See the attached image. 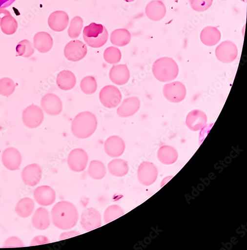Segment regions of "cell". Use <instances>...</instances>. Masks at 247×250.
Here are the masks:
<instances>
[{
    "instance_id": "obj_1",
    "label": "cell",
    "mask_w": 247,
    "mask_h": 250,
    "mask_svg": "<svg viewBox=\"0 0 247 250\" xmlns=\"http://www.w3.org/2000/svg\"><path fill=\"white\" fill-rule=\"evenodd\" d=\"M51 215L53 225L62 230L73 228L79 220L77 208L73 203L67 201L57 203L52 209Z\"/></svg>"
},
{
    "instance_id": "obj_2",
    "label": "cell",
    "mask_w": 247,
    "mask_h": 250,
    "mask_svg": "<svg viewBox=\"0 0 247 250\" xmlns=\"http://www.w3.org/2000/svg\"><path fill=\"white\" fill-rule=\"evenodd\" d=\"M98 127L96 115L89 111L77 114L71 123V129L73 135L80 139L89 138L94 134Z\"/></svg>"
},
{
    "instance_id": "obj_3",
    "label": "cell",
    "mask_w": 247,
    "mask_h": 250,
    "mask_svg": "<svg viewBox=\"0 0 247 250\" xmlns=\"http://www.w3.org/2000/svg\"><path fill=\"white\" fill-rule=\"evenodd\" d=\"M155 78L161 82H168L175 80L179 72V66L175 61L169 57H162L155 61L152 66Z\"/></svg>"
},
{
    "instance_id": "obj_4",
    "label": "cell",
    "mask_w": 247,
    "mask_h": 250,
    "mask_svg": "<svg viewBox=\"0 0 247 250\" xmlns=\"http://www.w3.org/2000/svg\"><path fill=\"white\" fill-rule=\"evenodd\" d=\"M83 36L85 42L88 46L93 48H99L106 44L109 34L104 26L91 23L84 28Z\"/></svg>"
},
{
    "instance_id": "obj_5",
    "label": "cell",
    "mask_w": 247,
    "mask_h": 250,
    "mask_svg": "<svg viewBox=\"0 0 247 250\" xmlns=\"http://www.w3.org/2000/svg\"><path fill=\"white\" fill-rule=\"evenodd\" d=\"M99 99L102 105L108 109H113L120 104L122 95L117 87L114 85H107L101 90Z\"/></svg>"
},
{
    "instance_id": "obj_6",
    "label": "cell",
    "mask_w": 247,
    "mask_h": 250,
    "mask_svg": "<svg viewBox=\"0 0 247 250\" xmlns=\"http://www.w3.org/2000/svg\"><path fill=\"white\" fill-rule=\"evenodd\" d=\"M165 98L173 103H179L186 98L187 90L182 83L173 82L165 85L163 88Z\"/></svg>"
},
{
    "instance_id": "obj_7",
    "label": "cell",
    "mask_w": 247,
    "mask_h": 250,
    "mask_svg": "<svg viewBox=\"0 0 247 250\" xmlns=\"http://www.w3.org/2000/svg\"><path fill=\"white\" fill-rule=\"evenodd\" d=\"M44 119L43 111L40 107L31 105L26 108L22 113L23 124L29 129H35L42 124Z\"/></svg>"
},
{
    "instance_id": "obj_8",
    "label": "cell",
    "mask_w": 247,
    "mask_h": 250,
    "mask_svg": "<svg viewBox=\"0 0 247 250\" xmlns=\"http://www.w3.org/2000/svg\"><path fill=\"white\" fill-rule=\"evenodd\" d=\"M158 176V169L153 163L144 161L139 166L137 177L142 185L149 186L153 184L156 181Z\"/></svg>"
},
{
    "instance_id": "obj_9",
    "label": "cell",
    "mask_w": 247,
    "mask_h": 250,
    "mask_svg": "<svg viewBox=\"0 0 247 250\" xmlns=\"http://www.w3.org/2000/svg\"><path fill=\"white\" fill-rule=\"evenodd\" d=\"M89 157L87 153L83 149L76 148L69 153L67 164L71 170L74 172L84 171L87 166Z\"/></svg>"
},
{
    "instance_id": "obj_10",
    "label": "cell",
    "mask_w": 247,
    "mask_h": 250,
    "mask_svg": "<svg viewBox=\"0 0 247 250\" xmlns=\"http://www.w3.org/2000/svg\"><path fill=\"white\" fill-rule=\"evenodd\" d=\"M80 225L83 230L89 232L102 226V217L99 211L93 208H87L81 215Z\"/></svg>"
},
{
    "instance_id": "obj_11",
    "label": "cell",
    "mask_w": 247,
    "mask_h": 250,
    "mask_svg": "<svg viewBox=\"0 0 247 250\" xmlns=\"http://www.w3.org/2000/svg\"><path fill=\"white\" fill-rule=\"evenodd\" d=\"M238 54L236 45L230 41H225L215 50L217 59L223 63L228 64L234 61Z\"/></svg>"
},
{
    "instance_id": "obj_12",
    "label": "cell",
    "mask_w": 247,
    "mask_h": 250,
    "mask_svg": "<svg viewBox=\"0 0 247 250\" xmlns=\"http://www.w3.org/2000/svg\"><path fill=\"white\" fill-rule=\"evenodd\" d=\"M86 45L80 40H72L65 47L64 54L65 58L71 62H78L83 59L87 54Z\"/></svg>"
},
{
    "instance_id": "obj_13",
    "label": "cell",
    "mask_w": 247,
    "mask_h": 250,
    "mask_svg": "<svg viewBox=\"0 0 247 250\" xmlns=\"http://www.w3.org/2000/svg\"><path fill=\"white\" fill-rule=\"evenodd\" d=\"M42 110L49 115L58 116L63 111V103L60 98L53 93L45 95L41 100Z\"/></svg>"
},
{
    "instance_id": "obj_14",
    "label": "cell",
    "mask_w": 247,
    "mask_h": 250,
    "mask_svg": "<svg viewBox=\"0 0 247 250\" xmlns=\"http://www.w3.org/2000/svg\"><path fill=\"white\" fill-rule=\"evenodd\" d=\"M104 147L105 151L108 156L112 158H118L124 153L126 144L122 138L114 135L106 139Z\"/></svg>"
},
{
    "instance_id": "obj_15",
    "label": "cell",
    "mask_w": 247,
    "mask_h": 250,
    "mask_svg": "<svg viewBox=\"0 0 247 250\" xmlns=\"http://www.w3.org/2000/svg\"><path fill=\"white\" fill-rule=\"evenodd\" d=\"M33 196L36 202L42 206L52 205L56 199L54 190L50 186L46 185L37 187L34 191Z\"/></svg>"
},
{
    "instance_id": "obj_16",
    "label": "cell",
    "mask_w": 247,
    "mask_h": 250,
    "mask_svg": "<svg viewBox=\"0 0 247 250\" xmlns=\"http://www.w3.org/2000/svg\"><path fill=\"white\" fill-rule=\"evenodd\" d=\"M2 162L5 167L9 170H17L22 163L21 154L14 147L8 148L2 153Z\"/></svg>"
},
{
    "instance_id": "obj_17",
    "label": "cell",
    "mask_w": 247,
    "mask_h": 250,
    "mask_svg": "<svg viewBox=\"0 0 247 250\" xmlns=\"http://www.w3.org/2000/svg\"><path fill=\"white\" fill-rule=\"evenodd\" d=\"M21 177L25 184L30 187L36 186L42 177V170L37 164L27 165L23 169Z\"/></svg>"
},
{
    "instance_id": "obj_18",
    "label": "cell",
    "mask_w": 247,
    "mask_h": 250,
    "mask_svg": "<svg viewBox=\"0 0 247 250\" xmlns=\"http://www.w3.org/2000/svg\"><path fill=\"white\" fill-rule=\"evenodd\" d=\"M207 121V116L205 112L200 110H194L188 114L186 124L190 130L196 132L203 129Z\"/></svg>"
},
{
    "instance_id": "obj_19",
    "label": "cell",
    "mask_w": 247,
    "mask_h": 250,
    "mask_svg": "<svg viewBox=\"0 0 247 250\" xmlns=\"http://www.w3.org/2000/svg\"><path fill=\"white\" fill-rule=\"evenodd\" d=\"M69 22V16L63 11H57L52 13L48 20L50 29L56 32L64 31L67 28Z\"/></svg>"
},
{
    "instance_id": "obj_20",
    "label": "cell",
    "mask_w": 247,
    "mask_h": 250,
    "mask_svg": "<svg viewBox=\"0 0 247 250\" xmlns=\"http://www.w3.org/2000/svg\"><path fill=\"white\" fill-rule=\"evenodd\" d=\"M141 102L137 97H132L123 100L117 110L119 117L128 118L134 115L140 109Z\"/></svg>"
},
{
    "instance_id": "obj_21",
    "label": "cell",
    "mask_w": 247,
    "mask_h": 250,
    "mask_svg": "<svg viewBox=\"0 0 247 250\" xmlns=\"http://www.w3.org/2000/svg\"><path fill=\"white\" fill-rule=\"evenodd\" d=\"M130 78L129 69L126 64L115 65L109 72V78L111 82L118 86L127 84Z\"/></svg>"
},
{
    "instance_id": "obj_22",
    "label": "cell",
    "mask_w": 247,
    "mask_h": 250,
    "mask_svg": "<svg viewBox=\"0 0 247 250\" xmlns=\"http://www.w3.org/2000/svg\"><path fill=\"white\" fill-rule=\"evenodd\" d=\"M167 9L165 5L160 0H152L146 7L147 17L153 21H159L165 16Z\"/></svg>"
},
{
    "instance_id": "obj_23",
    "label": "cell",
    "mask_w": 247,
    "mask_h": 250,
    "mask_svg": "<svg viewBox=\"0 0 247 250\" xmlns=\"http://www.w3.org/2000/svg\"><path fill=\"white\" fill-rule=\"evenodd\" d=\"M34 46L41 53H47L52 48L53 39L50 34L46 32L36 33L33 39Z\"/></svg>"
},
{
    "instance_id": "obj_24",
    "label": "cell",
    "mask_w": 247,
    "mask_h": 250,
    "mask_svg": "<svg viewBox=\"0 0 247 250\" xmlns=\"http://www.w3.org/2000/svg\"><path fill=\"white\" fill-rule=\"evenodd\" d=\"M31 222L33 226L37 230H46L51 224L49 211L43 207L38 208L32 218Z\"/></svg>"
},
{
    "instance_id": "obj_25",
    "label": "cell",
    "mask_w": 247,
    "mask_h": 250,
    "mask_svg": "<svg viewBox=\"0 0 247 250\" xmlns=\"http://www.w3.org/2000/svg\"><path fill=\"white\" fill-rule=\"evenodd\" d=\"M200 37L203 44L212 47L219 42L221 39V33L217 28L207 26L202 30Z\"/></svg>"
},
{
    "instance_id": "obj_26",
    "label": "cell",
    "mask_w": 247,
    "mask_h": 250,
    "mask_svg": "<svg viewBox=\"0 0 247 250\" xmlns=\"http://www.w3.org/2000/svg\"><path fill=\"white\" fill-rule=\"evenodd\" d=\"M56 83L61 90L70 91L76 86V78L72 72L69 70H63L58 74Z\"/></svg>"
},
{
    "instance_id": "obj_27",
    "label": "cell",
    "mask_w": 247,
    "mask_h": 250,
    "mask_svg": "<svg viewBox=\"0 0 247 250\" xmlns=\"http://www.w3.org/2000/svg\"><path fill=\"white\" fill-rule=\"evenodd\" d=\"M157 157L159 161L162 164L171 165L177 161L178 153L173 147L164 145L159 149Z\"/></svg>"
},
{
    "instance_id": "obj_28",
    "label": "cell",
    "mask_w": 247,
    "mask_h": 250,
    "mask_svg": "<svg viewBox=\"0 0 247 250\" xmlns=\"http://www.w3.org/2000/svg\"><path fill=\"white\" fill-rule=\"evenodd\" d=\"M109 173L117 177H122L126 175L129 170L127 161L121 159H116L110 161L108 165Z\"/></svg>"
},
{
    "instance_id": "obj_29",
    "label": "cell",
    "mask_w": 247,
    "mask_h": 250,
    "mask_svg": "<svg viewBox=\"0 0 247 250\" xmlns=\"http://www.w3.org/2000/svg\"><path fill=\"white\" fill-rule=\"evenodd\" d=\"M35 205L34 201L30 198H24L17 203L15 211L20 217L26 218L30 217L34 212Z\"/></svg>"
},
{
    "instance_id": "obj_30",
    "label": "cell",
    "mask_w": 247,
    "mask_h": 250,
    "mask_svg": "<svg viewBox=\"0 0 247 250\" xmlns=\"http://www.w3.org/2000/svg\"><path fill=\"white\" fill-rule=\"evenodd\" d=\"M131 34L126 29H118L113 31L110 36L111 43L118 47H124L129 44Z\"/></svg>"
},
{
    "instance_id": "obj_31",
    "label": "cell",
    "mask_w": 247,
    "mask_h": 250,
    "mask_svg": "<svg viewBox=\"0 0 247 250\" xmlns=\"http://www.w3.org/2000/svg\"><path fill=\"white\" fill-rule=\"evenodd\" d=\"M88 174L90 177L96 180L103 179L106 174L104 164L97 160L92 161L88 167Z\"/></svg>"
},
{
    "instance_id": "obj_32",
    "label": "cell",
    "mask_w": 247,
    "mask_h": 250,
    "mask_svg": "<svg viewBox=\"0 0 247 250\" xmlns=\"http://www.w3.org/2000/svg\"><path fill=\"white\" fill-rule=\"evenodd\" d=\"M0 27L4 34L12 35L16 32L18 24L15 18L11 15H6L1 19Z\"/></svg>"
},
{
    "instance_id": "obj_33",
    "label": "cell",
    "mask_w": 247,
    "mask_h": 250,
    "mask_svg": "<svg viewBox=\"0 0 247 250\" xmlns=\"http://www.w3.org/2000/svg\"><path fill=\"white\" fill-rule=\"evenodd\" d=\"M35 49L31 42L27 39L19 42L16 48L17 55L24 58L31 57L34 54Z\"/></svg>"
},
{
    "instance_id": "obj_34",
    "label": "cell",
    "mask_w": 247,
    "mask_h": 250,
    "mask_svg": "<svg viewBox=\"0 0 247 250\" xmlns=\"http://www.w3.org/2000/svg\"><path fill=\"white\" fill-rule=\"evenodd\" d=\"M124 214V210L121 206L118 205H112L109 206L105 210L103 220L105 224H108Z\"/></svg>"
},
{
    "instance_id": "obj_35",
    "label": "cell",
    "mask_w": 247,
    "mask_h": 250,
    "mask_svg": "<svg viewBox=\"0 0 247 250\" xmlns=\"http://www.w3.org/2000/svg\"><path fill=\"white\" fill-rule=\"evenodd\" d=\"M97 82L94 77L88 76L82 79L80 82V88L82 92L86 95H92L97 90Z\"/></svg>"
},
{
    "instance_id": "obj_36",
    "label": "cell",
    "mask_w": 247,
    "mask_h": 250,
    "mask_svg": "<svg viewBox=\"0 0 247 250\" xmlns=\"http://www.w3.org/2000/svg\"><path fill=\"white\" fill-rule=\"evenodd\" d=\"M83 27V20L80 16L74 17L71 21L68 30L69 37L72 39H77L81 34Z\"/></svg>"
},
{
    "instance_id": "obj_37",
    "label": "cell",
    "mask_w": 247,
    "mask_h": 250,
    "mask_svg": "<svg viewBox=\"0 0 247 250\" xmlns=\"http://www.w3.org/2000/svg\"><path fill=\"white\" fill-rule=\"evenodd\" d=\"M103 57L108 64L114 65L119 63L121 60L122 53L118 48L111 46L105 49Z\"/></svg>"
},
{
    "instance_id": "obj_38",
    "label": "cell",
    "mask_w": 247,
    "mask_h": 250,
    "mask_svg": "<svg viewBox=\"0 0 247 250\" xmlns=\"http://www.w3.org/2000/svg\"><path fill=\"white\" fill-rule=\"evenodd\" d=\"M16 84L14 81L9 78H3L0 79V95L8 97L15 91Z\"/></svg>"
},
{
    "instance_id": "obj_39",
    "label": "cell",
    "mask_w": 247,
    "mask_h": 250,
    "mask_svg": "<svg viewBox=\"0 0 247 250\" xmlns=\"http://www.w3.org/2000/svg\"><path fill=\"white\" fill-rule=\"evenodd\" d=\"M189 4L194 11L201 12L209 9L212 6L213 0H189Z\"/></svg>"
},
{
    "instance_id": "obj_40",
    "label": "cell",
    "mask_w": 247,
    "mask_h": 250,
    "mask_svg": "<svg viewBox=\"0 0 247 250\" xmlns=\"http://www.w3.org/2000/svg\"><path fill=\"white\" fill-rule=\"evenodd\" d=\"M24 244L21 240L17 237L13 236L8 238L4 242L3 247L4 248H17L22 247Z\"/></svg>"
},
{
    "instance_id": "obj_41",
    "label": "cell",
    "mask_w": 247,
    "mask_h": 250,
    "mask_svg": "<svg viewBox=\"0 0 247 250\" xmlns=\"http://www.w3.org/2000/svg\"><path fill=\"white\" fill-rule=\"evenodd\" d=\"M49 243V239L43 236H38L34 238L30 243V246L44 244Z\"/></svg>"
},
{
    "instance_id": "obj_42",
    "label": "cell",
    "mask_w": 247,
    "mask_h": 250,
    "mask_svg": "<svg viewBox=\"0 0 247 250\" xmlns=\"http://www.w3.org/2000/svg\"><path fill=\"white\" fill-rule=\"evenodd\" d=\"M16 0H0V8H4L11 6Z\"/></svg>"
},
{
    "instance_id": "obj_43",
    "label": "cell",
    "mask_w": 247,
    "mask_h": 250,
    "mask_svg": "<svg viewBox=\"0 0 247 250\" xmlns=\"http://www.w3.org/2000/svg\"><path fill=\"white\" fill-rule=\"evenodd\" d=\"M79 235L78 232L76 231H71L62 234L59 238L60 240H63L70 237L75 236Z\"/></svg>"
},
{
    "instance_id": "obj_44",
    "label": "cell",
    "mask_w": 247,
    "mask_h": 250,
    "mask_svg": "<svg viewBox=\"0 0 247 250\" xmlns=\"http://www.w3.org/2000/svg\"><path fill=\"white\" fill-rule=\"evenodd\" d=\"M11 14L8 10L4 8H0V22L1 19L6 15H11Z\"/></svg>"
},
{
    "instance_id": "obj_45",
    "label": "cell",
    "mask_w": 247,
    "mask_h": 250,
    "mask_svg": "<svg viewBox=\"0 0 247 250\" xmlns=\"http://www.w3.org/2000/svg\"><path fill=\"white\" fill-rule=\"evenodd\" d=\"M124 1L126 2H132L135 1V0H124Z\"/></svg>"
},
{
    "instance_id": "obj_46",
    "label": "cell",
    "mask_w": 247,
    "mask_h": 250,
    "mask_svg": "<svg viewBox=\"0 0 247 250\" xmlns=\"http://www.w3.org/2000/svg\"><path fill=\"white\" fill-rule=\"evenodd\" d=\"M241 1L246 2L247 1V0H241Z\"/></svg>"
},
{
    "instance_id": "obj_47",
    "label": "cell",
    "mask_w": 247,
    "mask_h": 250,
    "mask_svg": "<svg viewBox=\"0 0 247 250\" xmlns=\"http://www.w3.org/2000/svg\"><path fill=\"white\" fill-rule=\"evenodd\" d=\"M222 1H226V0H222Z\"/></svg>"
}]
</instances>
